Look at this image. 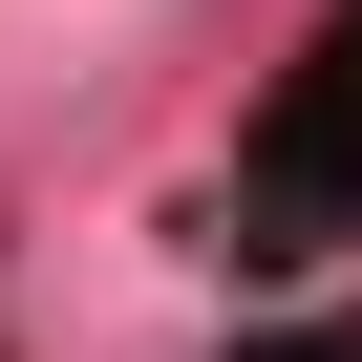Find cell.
Instances as JSON below:
<instances>
[{
  "mask_svg": "<svg viewBox=\"0 0 362 362\" xmlns=\"http://www.w3.org/2000/svg\"><path fill=\"white\" fill-rule=\"evenodd\" d=\"M320 214H362V22H341L320 86L256 128V235H320Z\"/></svg>",
  "mask_w": 362,
  "mask_h": 362,
  "instance_id": "obj_1",
  "label": "cell"
}]
</instances>
